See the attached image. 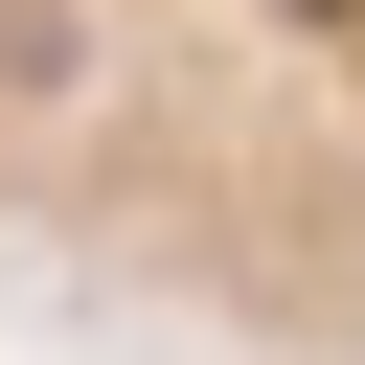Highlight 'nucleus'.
<instances>
[{
    "mask_svg": "<svg viewBox=\"0 0 365 365\" xmlns=\"http://www.w3.org/2000/svg\"><path fill=\"white\" fill-rule=\"evenodd\" d=\"M0 297L365 365V0H0Z\"/></svg>",
    "mask_w": 365,
    "mask_h": 365,
    "instance_id": "f257e3e1",
    "label": "nucleus"
}]
</instances>
